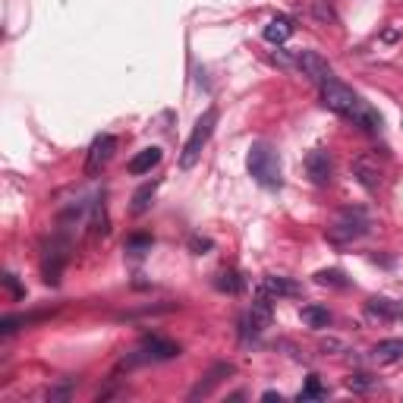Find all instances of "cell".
<instances>
[{"label":"cell","mask_w":403,"mask_h":403,"mask_svg":"<svg viewBox=\"0 0 403 403\" xmlns=\"http://www.w3.org/2000/svg\"><path fill=\"white\" fill-rule=\"evenodd\" d=\"M275 63H280L284 70H293V66H296V57H287V51H275Z\"/></svg>","instance_id":"27"},{"label":"cell","mask_w":403,"mask_h":403,"mask_svg":"<svg viewBox=\"0 0 403 403\" xmlns=\"http://www.w3.org/2000/svg\"><path fill=\"white\" fill-rule=\"evenodd\" d=\"M322 350H344V344H337V340H325Z\"/></svg>","instance_id":"29"},{"label":"cell","mask_w":403,"mask_h":403,"mask_svg":"<svg viewBox=\"0 0 403 403\" xmlns=\"http://www.w3.org/2000/svg\"><path fill=\"white\" fill-rule=\"evenodd\" d=\"M315 13H318V16H322V19H334V13H331V10H325L322 4H315Z\"/></svg>","instance_id":"28"},{"label":"cell","mask_w":403,"mask_h":403,"mask_svg":"<svg viewBox=\"0 0 403 403\" xmlns=\"http://www.w3.org/2000/svg\"><path fill=\"white\" fill-rule=\"evenodd\" d=\"M113 151H117V136H111V133L95 136V142L88 146V155H86V173L88 177H95V173L104 170V164L113 158Z\"/></svg>","instance_id":"7"},{"label":"cell","mask_w":403,"mask_h":403,"mask_svg":"<svg viewBox=\"0 0 403 403\" xmlns=\"http://www.w3.org/2000/svg\"><path fill=\"white\" fill-rule=\"evenodd\" d=\"M293 32H296V26H293V19L290 16H275L268 22V26H265V41L268 44H275V48H280V44L284 41H290L293 38Z\"/></svg>","instance_id":"13"},{"label":"cell","mask_w":403,"mask_h":403,"mask_svg":"<svg viewBox=\"0 0 403 403\" xmlns=\"http://www.w3.org/2000/svg\"><path fill=\"white\" fill-rule=\"evenodd\" d=\"M366 312L375 318H384V322H394V318H403V302H394L387 296H372L366 302Z\"/></svg>","instance_id":"14"},{"label":"cell","mask_w":403,"mask_h":403,"mask_svg":"<svg viewBox=\"0 0 403 403\" xmlns=\"http://www.w3.org/2000/svg\"><path fill=\"white\" fill-rule=\"evenodd\" d=\"M189 249H193L195 255H205V252L215 249V243H211L208 237H199V233H195V237H189Z\"/></svg>","instance_id":"25"},{"label":"cell","mask_w":403,"mask_h":403,"mask_svg":"<svg viewBox=\"0 0 403 403\" xmlns=\"http://www.w3.org/2000/svg\"><path fill=\"white\" fill-rule=\"evenodd\" d=\"M161 158H164V151L158 148V146H151V148H142L139 155H133L129 158V164H126V170L133 173V177H142V173H151L158 164H161Z\"/></svg>","instance_id":"12"},{"label":"cell","mask_w":403,"mask_h":403,"mask_svg":"<svg viewBox=\"0 0 403 403\" xmlns=\"http://www.w3.org/2000/svg\"><path fill=\"white\" fill-rule=\"evenodd\" d=\"M315 284H322V287H337V290H347L350 280H347L344 271H337V268H325V271H318V275H315Z\"/></svg>","instance_id":"20"},{"label":"cell","mask_w":403,"mask_h":403,"mask_svg":"<svg viewBox=\"0 0 403 403\" xmlns=\"http://www.w3.org/2000/svg\"><path fill=\"white\" fill-rule=\"evenodd\" d=\"M258 293L268 296V300H280V296H300L302 287L296 284V280H290V277L268 275V277L262 280V284H258Z\"/></svg>","instance_id":"11"},{"label":"cell","mask_w":403,"mask_h":403,"mask_svg":"<svg viewBox=\"0 0 403 403\" xmlns=\"http://www.w3.org/2000/svg\"><path fill=\"white\" fill-rule=\"evenodd\" d=\"M397 38H400L397 29H387V32H384V41H397Z\"/></svg>","instance_id":"30"},{"label":"cell","mask_w":403,"mask_h":403,"mask_svg":"<svg viewBox=\"0 0 403 403\" xmlns=\"http://www.w3.org/2000/svg\"><path fill=\"white\" fill-rule=\"evenodd\" d=\"M271 302H275V300H268V296L258 293L255 302H252V309H249L246 315L240 318V340H243V344L258 340V337H262V331L268 328V322H271Z\"/></svg>","instance_id":"6"},{"label":"cell","mask_w":403,"mask_h":403,"mask_svg":"<svg viewBox=\"0 0 403 403\" xmlns=\"http://www.w3.org/2000/svg\"><path fill=\"white\" fill-rule=\"evenodd\" d=\"M73 391H76V378H63L57 387H51L48 391V400L51 403H57V400H70L73 397Z\"/></svg>","instance_id":"24"},{"label":"cell","mask_w":403,"mask_h":403,"mask_svg":"<svg viewBox=\"0 0 403 403\" xmlns=\"http://www.w3.org/2000/svg\"><path fill=\"white\" fill-rule=\"evenodd\" d=\"M318 88H322V104H325V108L334 111L337 117L350 120L353 126L366 129V133H378V129L384 126L382 113L372 108L369 101H362L353 88H347L344 82L331 79V82H325V86H318Z\"/></svg>","instance_id":"1"},{"label":"cell","mask_w":403,"mask_h":403,"mask_svg":"<svg viewBox=\"0 0 403 403\" xmlns=\"http://www.w3.org/2000/svg\"><path fill=\"white\" fill-rule=\"evenodd\" d=\"M347 387L353 394H369V391H375L378 387V378H372L369 372H356V375L347 378Z\"/></svg>","instance_id":"21"},{"label":"cell","mask_w":403,"mask_h":403,"mask_svg":"<svg viewBox=\"0 0 403 403\" xmlns=\"http://www.w3.org/2000/svg\"><path fill=\"white\" fill-rule=\"evenodd\" d=\"M246 167H249V177L265 189H277L284 183V180H280V155L271 142H252Z\"/></svg>","instance_id":"2"},{"label":"cell","mask_w":403,"mask_h":403,"mask_svg":"<svg viewBox=\"0 0 403 403\" xmlns=\"http://www.w3.org/2000/svg\"><path fill=\"white\" fill-rule=\"evenodd\" d=\"M151 246H155V240L148 237V233H133V237H126V252L129 255H146L151 252Z\"/></svg>","instance_id":"22"},{"label":"cell","mask_w":403,"mask_h":403,"mask_svg":"<svg viewBox=\"0 0 403 403\" xmlns=\"http://www.w3.org/2000/svg\"><path fill=\"white\" fill-rule=\"evenodd\" d=\"M4 287L10 290L16 300H22L26 296V287H19V280H16V275H4Z\"/></svg>","instance_id":"26"},{"label":"cell","mask_w":403,"mask_h":403,"mask_svg":"<svg viewBox=\"0 0 403 403\" xmlns=\"http://www.w3.org/2000/svg\"><path fill=\"white\" fill-rule=\"evenodd\" d=\"M180 356V344H173V340L167 337H146L139 347L133 350L129 356H123V362L120 366L123 369H136V366H148V362H167V359H177Z\"/></svg>","instance_id":"3"},{"label":"cell","mask_w":403,"mask_h":403,"mask_svg":"<svg viewBox=\"0 0 403 403\" xmlns=\"http://www.w3.org/2000/svg\"><path fill=\"white\" fill-rule=\"evenodd\" d=\"M158 180H151V183H146V186H139L133 193V215H146V211L151 208V199H155V193H158Z\"/></svg>","instance_id":"18"},{"label":"cell","mask_w":403,"mask_h":403,"mask_svg":"<svg viewBox=\"0 0 403 403\" xmlns=\"http://www.w3.org/2000/svg\"><path fill=\"white\" fill-rule=\"evenodd\" d=\"M215 287L220 293H230V296H237L243 293V287H246V280H243L237 271H220V275L215 277Z\"/></svg>","instance_id":"19"},{"label":"cell","mask_w":403,"mask_h":403,"mask_svg":"<svg viewBox=\"0 0 403 403\" xmlns=\"http://www.w3.org/2000/svg\"><path fill=\"white\" fill-rule=\"evenodd\" d=\"M325 397H328V387L318 382L315 375H312L309 382H306V387H302V391L296 394V400H325Z\"/></svg>","instance_id":"23"},{"label":"cell","mask_w":403,"mask_h":403,"mask_svg":"<svg viewBox=\"0 0 403 403\" xmlns=\"http://www.w3.org/2000/svg\"><path fill=\"white\" fill-rule=\"evenodd\" d=\"M306 173H309V180L315 186H328L331 177H334V161H331L328 151L312 148L306 155Z\"/></svg>","instance_id":"9"},{"label":"cell","mask_w":403,"mask_h":403,"mask_svg":"<svg viewBox=\"0 0 403 403\" xmlns=\"http://www.w3.org/2000/svg\"><path fill=\"white\" fill-rule=\"evenodd\" d=\"M215 126H218V111L208 108L199 120H195L193 133H189V139H186V146H183V155H180V170H193V167H195V161H199V155H202V148L208 146L211 133H215Z\"/></svg>","instance_id":"4"},{"label":"cell","mask_w":403,"mask_h":403,"mask_svg":"<svg viewBox=\"0 0 403 403\" xmlns=\"http://www.w3.org/2000/svg\"><path fill=\"white\" fill-rule=\"evenodd\" d=\"M369 227H372V220H369L366 211H362V208H347V211H340V215L331 220L328 240L337 243V246H344V243H353V240L366 237Z\"/></svg>","instance_id":"5"},{"label":"cell","mask_w":403,"mask_h":403,"mask_svg":"<svg viewBox=\"0 0 403 403\" xmlns=\"http://www.w3.org/2000/svg\"><path fill=\"white\" fill-rule=\"evenodd\" d=\"M296 70H302V76H309L315 86H325V82L334 79L331 63L315 51H296Z\"/></svg>","instance_id":"8"},{"label":"cell","mask_w":403,"mask_h":403,"mask_svg":"<svg viewBox=\"0 0 403 403\" xmlns=\"http://www.w3.org/2000/svg\"><path fill=\"white\" fill-rule=\"evenodd\" d=\"M300 318H302V325H306V328H328V325L334 322L331 309H328V306H318V302H309V306H302Z\"/></svg>","instance_id":"16"},{"label":"cell","mask_w":403,"mask_h":403,"mask_svg":"<svg viewBox=\"0 0 403 403\" xmlns=\"http://www.w3.org/2000/svg\"><path fill=\"white\" fill-rule=\"evenodd\" d=\"M233 372H237V369H233V362H218V366H211V369H208V372H205V375H202V382L195 384L193 391H189V400L208 397V394L215 391V387H218L220 382H224V378H230Z\"/></svg>","instance_id":"10"},{"label":"cell","mask_w":403,"mask_h":403,"mask_svg":"<svg viewBox=\"0 0 403 403\" xmlns=\"http://www.w3.org/2000/svg\"><path fill=\"white\" fill-rule=\"evenodd\" d=\"M372 356L378 362H400L403 359V337H387L372 347Z\"/></svg>","instance_id":"17"},{"label":"cell","mask_w":403,"mask_h":403,"mask_svg":"<svg viewBox=\"0 0 403 403\" xmlns=\"http://www.w3.org/2000/svg\"><path fill=\"white\" fill-rule=\"evenodd\" d=\"M353 173H356V180L369 189V193H375V189L382 186V167L372 164V158H359V161L353 164Z\"/></svg>","instance_id":"15"}]
</instances>
